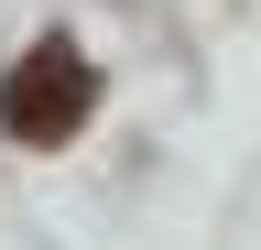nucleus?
<instances>
[{
	"mask_svg": "<svg viewBox=\"0 0 261 250\" xmlns=\"http://www.w3.org/2000/svg\"><path fill=\"white\" fill-rule=\"evenodd\" d=\"M87 109H98V66L76 44H33L11 76H0V131L33 142V152H55V142H76L87 131Z\"/></svg>",
	"mask_w": 261,
	"mask_h": 250,
	"instance_id": "1",
	"label": "nucleus"
}]
</instances>
